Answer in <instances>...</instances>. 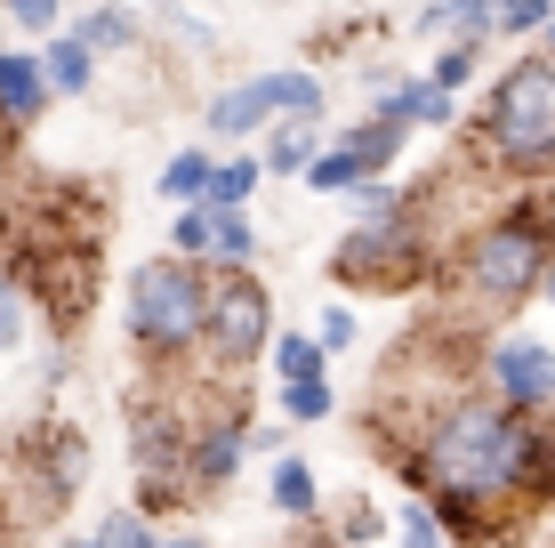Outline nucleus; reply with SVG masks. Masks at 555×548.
I'll use <instances>...</instances> for the list:
<instances>
[{"instance_id":"obj_5","label":"nucleus","mask_w":555,"mask_h":548,"mask_svg":"<svg viewBox=\"0 0 555 548\" xmlns=\"http://www.w3.org/2000/svg\"><path fill=\"white\" fill-rule=\"evenodd\" d=\"M202 315H209V267L194 258H145L138 275H129V307L121 323L138 339L145 371H185L202 355Z\"/></svg>"},{"instance_id":"obj_4","label":"nucleus","mask_w":555,"mask_h":548,"mask_svg":"<svg viewBox=\"0 0 555 548\" xmlns=\"http://www.w3.org/2000/svg\"><path fill=\"white\" fill-rule=\"evenodd\" d=\"M443 234H435V218L418 211V202L403 194V211L378 218V226H347V242L331 251V282L338 291H362V298H403L418 291V282L443 275Z\"/></svg>"},{"instance_id":"obj_2","label":"nucleus","mask_w":555,"mask_h":548,"mask_svg":"<svg viewBox=\"0 0 555 548\" xmlns=\"http://www.w3.org/2000/svg\"><path fill=\"white\" fill-rule=\"evenodd\" d=\"M531 428L524 411L491 404L483 387L459 395L443 420L427 428L418 444V468H411V493L418 500H475V508H524V460H531ZM531 517V508H524ZM540 524V517H531Z\"/></svg>"},{"instance_id":"obj_18","label":"nucleus","mask_w":555,"mask_h":548,"mask_svg":"<svg viewBox=\"0 0 555 548\" xmlns=\"http://www.w3.org/2000/svg\"><path fill=\"white\" fill-rule=\"evenodd\" d=\"M266 89H274V113L282 122H322V73H306V65H291V73H266Z\"/></svg>"},{"instance_id":"obj_14","label":"nucleus","mask_w":555,"mask_h":548,"mask_svg":"<svg viewBox=\"0 0 555 548\" xmlns=\"http://www.w3.org/2000/svg\"><path fill=\"white\" fill-rule=\"evenodd\" d=\"M41 73H49V98H89V89H98V56L73 41V33L41 41Z\"/></svg>"},{"instance_id":"obj_20","label":"nucleus","mask_w":555,"mask_h":548,"mask_svg":"<svg viewBox=\"0 0 555 548\" xmlns=\"http://www.w3.org/2000/svg\"><path fill=\"white\" fill-rule=\"evenodd\" d=\"M524 508L531 517H547L555 508V420L531 428V460H524Z\"/></svg>"},{"instance_id":"obj_28","label":"nucleus","mask_w":555,"mask_h":548,"mask_svg":"<svg viewBox=\"0 0 555 548\" xmlns=\"http://www.w3.org/2000/svg\"><path fill=\"white\" fill-rule=\"evenodd\" d=\"M162 533H153V517H138V508H113V517L98 524V548H153Z\"/></svg>"},{"instance_id":"obj_10","label":"nucleus","mask_w":555,"mask_h":548,"mask_svg":"<svg viewBox=\"0 0 555 548\" xmlns=\"http://www.w3.org/2000/svg\"><path fill=\"white\" fill-rule=\"evenodd\" d=\"M282 113H274V89H266V73L258 81H225L218 98H209V138H258V129H274Z\"/></svg>"},{"instance_id":"obj_26","label":"nucleus","mask_w":555,"mask_h":548,"mask_svg":"<svg viewBox=\"0 0 555 548\" xmlns=\"http://www.w3.org/2000/svg\"><path fill=\"white\" fill-rule=\"evenodd\" d=\"M475 65H483V49H467V41H451V49H435V73L427 81L443 89V98H459V89L475 81Z\"/></svg>"},{"instance_id":"obj_25","label":"nucleus","mask_w":555,"mask_h":548,"mask_svg":"<svg viewBox=\"0 0 555 548\" xmlns=\"http://www.w3.org/2000/svg\"><path fill=\"white\" fill-rule=\"evenodd\" d=\"M491 25H500L507 41H531V33L555 25V0H491Z\"/></svg>"},{"instance_id":"obj_31","label":"nucleus","mask_w":555,"mask_h":548,"mask_svg":"<svg viewBox=\"0 0 555 548\" xmlns=\"http://www.w3.org/2000/svg\"><path fill=\"white\" fill-rule=\"evenodd\" d=\"M395 533H403V548H451V540H443V524H435V508H427V500H411V508H403V524H395Z\"/></svg>"},{"instance_id":"obj_7","label":"nucleus","mask_w":555,"mask_h":548,"mask_svg":"<svg viewBox=\"0 0 555 548\" xmlns=\"http://www.w3.org/2000/svg\"><path fill=\"white\" fill-rule=\"evenodd\" d=\"M475 387L491 404L524 411V420H555V347L531 339V331H491L483 364H475Z\"/></svg>"},{"instance_id":"obj_23","label":"nucleus","mask_w":555,"mask_h":548,"mask_svg":"<svg viewBox=\"0 0 555 548\" xmlns=\"http://www.w3.org/2000/svg\"><path fill=\"white\" fill-rule=\"evenodd\" d=\"M209 234H218V211H209V202L178 211V218H169V258H194V267H209Z\"/></svg>"},{"instance_id":"obj_9","label":"nucleus","mask_w":555,"mask_h":548,"mask_svg":"<svg viewBox=\"0 0 555 548\" xmlns=\"http://www.w3.org/2000/svg\"><path fill=\"white\" fill-rule=\"evenodd\" d=\"M371 113H378V122H403V129H451L459 122V98H443L435 81H378L371 89Z\"/></svg>"},{"instance_id":"obj_11","label":"nucleus","mask_w":555,"mask_h":548,"mask_svg":"<svg viewBox=\"0 0 555 548\" xmlns=\"http://www.w3.org/2000/svg\"><path fill=\"white\" fill-rule=\"evenodd\" d=\"M403 138H411L403 122H378V113H362L347 138H338V154H347V162H354V178L371 186V178H387V162L403 154Z\"/></svg>"},{"instance_id":"obj_34","label":"nucleus","mask_w":555,"mask_h":548,"mask_svg":"<svg viewBox=\"0 0 555 548\" xmlns=\"http://www.w3.org/2000/svg\"><path fill=\"white\" fill-rule=\"evenodd\" d=\"M9 226H16V194H9V178H0V242H9Z\"/></svg>"},{"instance_id":"obj_27","label":"nucleus","mask_w":555,"mask_h":548,"mask_svg":"<svg viewBox=\"0 0 555 548\" xmlns=\"http://www.w3.org/2000/svg\"><path fill=\"white\" fill-rule=\"evenodd\" d=\"M0 16H9V25H25V33H41V41L65 33V0H0Z\"/></svg>"},{"instance_id":"obj_13","label":"nucleus","mask_w":555,"mask_h":548,"mask_svg":"<svg viewBox=\"0 0 555 548\" xmlns=\"http://www.w3.org/2000/svg\"><path fill=\"white\" fill-rule=\"evenodd\" d=\"M418 33H427V41H443V49H451V41L483 49L500 25H491V0H435V9L418 16Z\"/></svg>"},{"instance_id":"obj_21","label":"nucleus","mask_w":555,"mask_h":548,"mask_svg":"<svg viewBox=\"0 0 555 548\" xmlns=\"http://www.w3.org/2000/svg\"><path fill=\"white\" fill-rule=\"evenodd\" d=\"M209 267H258V226H250V211H218V234H209Z\"/></svg>"},{"instance_id":"obj_6","label":"nucleus","mask_w":555,"mask_h":548,"mask_svg":"<svg viewBox=\"0 0 555 548\" xmlns=\"http://www.w3.org/2000/svg\"><path fill=\"white\" fill-rule=\"evenodd\" d=\"M258 355H274V291L258 267H209V315H202V355L209 387H242Z\"/></svg>"},{"instance_id":"obj_15","label":"nucleus","mask_w":555,"mask_h":548,"mask_svg":"<svg viewBox=\"0 0 555 548\" xmlns=\"http://www.w3.org/2000/svg\"><path fill=\"white\" fill-rule=\"evenodd\" d=\"M73 41H81L89 56H113V49H138V9H113V0H98V9L81 16V25H65Z\"/></svg>"},{"instance_id":"obj_17","label":"nucleus","mask_w":555,"mask_h":548,"mask_svg":"<svg viewBox=\"0 0 555 548\" xmlns=\"http://www.w3.org/2000/svg\"><path fill=\"white\" fill-rule=\"evenodd\" d=\"M314 154H322V145H314V122H282L274 129V138H266V178H306V169H314Z\"/></svg>"},{"instance_id":"obj_22","label":"nucleus","mask_w":555,"mask_h":548,"mask_svg":"<svg viewBox=\"0 0 555 548\" xmlns=\"http://www.w3.org/2000/svg\"><path fill=\"white\" fill-rule=\"evenodd\" d=\"M258 178H266V162H258V154H242V162H218V178H209V211H250Z\"/></svg>"},{"instance_id":"obj_36","label":"nucleus","mask_w":555,"mask_h":548,"mask_svg":"<svg viewBox=\"0 0 555 548\" xmlns=\"http://www.w3.org/2000/svg\"><path fill=\"white\" fill-rule=\"evenodd\" d=\"M9 154H16V129H9V122H0V162H9Z\"/></svg>"},{"instance_id":"obj_8","label":"nucleus","mask_w":555,"mask_h":548,"mask_svg":"<svg viewBox=\"0 0 555 548\" xmlns=\"http://www.w3.org/2000/svg\"><path fill=\"white\" fill-rule=\"evenodd\" d=\"M56 98H49V73H41V49H0V122L25 138Z\"/></svg>"},{"instance_id":"obj_16","label":"nucleus","mask_w":555,"mask_h":548,"mask_svg":"<svg viewBox=\"0 0 555 548\" xmlns=\"http://www.w3.org/2000/svg\"><path fill=\"white\" fill-rule=\"evenodd\" d=\"M209 178H218V154H202V145H185V154H169V162H162V194L178 202V211L209 202Z\"/></svg>"},{"instance_id":"obj_37","label":"nucleus","mask_w":555,"mask_h":548,"mask_svg":"<svg viewBox=\"0 0 555 548\" xmlns=\"http://www.w3.org/2000/svg\"><path fill=\"white\" fill-rule=\"evenodd\" d=\"M540 56H555V25H547V33H540Z\"/></svg>"},{"instance_id":"obj_35","label":"nucleus","mask_w":555,"mask_h":548,"mask_svg":"<svg viewBox=\"0 0 555 548\" xmlns=\"http://www.w3.org/2000/svg\"><path fill=\"white\" fill-rule=\"evenodd\" d=\"M153 548H202V540H185V533H162V540H153Z\"/></svg>"},{"instance_id":"obj_1","label":"nucleus","mask_w":555,"mask_h":548,"mask_svg":"<svg viewBox=\"0 0 555 548\" xmlns=\"http://www.w3.org/2000/svg\"><path fill=\"white\" fill-rule=\"evenodd\" d=\"M555 275V202L540 194H507L500 218H483L467 242L443 258L435 291L451 298V331H491L507 323L524 298H540Z\"/></svg>"},{"instance_id":"obj_32","label":"nucleus","mask_w":555,"mask_h":548,"mask_svg":"<svg viewBox=\"0 0 555 548\" xmlns=\"http://www.w3.org/2000/svg\"><path fill=\"white\" fill-rule=\"evenodd\" d=\"M25 347V291L16 282H0V355Z\"/></svg>"},{"instance_id":"obj_3","label":"nucleus","mask_w":555,"mask_h":548,"mask_svg":"<svg viewBox=\"0 0 555 548\" xmlns=\"http://www.w3.org/2000/svg\"><path fill=\"white\" fill-rule=\"evenodd\" d=\"M467 162H483L515 194L555 186V56L531 49L491 81L483 113L467 122Z\"/></svg>"},{"instance_id":"obj_33","label":"nucleus","mask_w":555,"mask_h":548,"mask_svg":"<svg viewBox=\"0 0 555 548\" xmlns=\"http://www.w3.org/2000/svg\"><path fill=\"white\" fill-rule=\"evenodd\" d=\"M314 339H322V355L354 347V307H322V315H314Z\"/></svg>"},{"instance_id":"obj_19","label":"nucleus","mask_w":555,"mask_h":548,"mask_svg":"<svg viewBox=\"0 0 555 548\" xmlns=\"http://www.w3.org/2000/svg\"><path fill=\"white\" fill-rule=\"evenodd\" d=\"M274 371H282V387H298V380H331V355H322V339H314V331H274Z\"/></svg>"},{"instance_id":"obj_12","label":"nucleus","mask_w":555,"mask_h":548,"mask_svg":"<svg viewBox=\"0 0 555 548\" xmlns=\"http://www.w3.org/2000/svg\"><path fill=\"white\" fill-rule=\"evenodd\" d=\"M266 493H274V508H282L291 524H314V517H322V476H314V460H298V451H282V460H274Z\"/></svg>"},{"instance_id":"obj_38","label":"nucleus","mask_w":555,"mask_h":548,"mask_svg":"<svg viewBox=\"0 0 555 548\" xmlns=\"http://www.w3.org/2000/svg\"><path fill=\"white\" fill-rule=\"evenodd\" d=\"M56 548H98V540H56Z\"/></svg>"},{"instance_id":"obj_24","label":"nucleus","mask_w":555,"mask_h":548,"mask_svg":"<svg viewBox=\"0 0 555 548\" xmlns=\"http://www.w3.org/2000/svg\"><path fill=\"white\" fill-rule=\"evenodd\" d=\"M331 411H338V387H331V380L282 387V420H291V428H314V420H331Z\"/></svg>"},{"instance_id":"obj_39","label":"nucleus","mask_w":555,"mask_h":548,"mask_svg":"<svg viewBox=\"0 0 555 548\" xmlns=\"http://www.w3.org/2000/svg\"><path fill=\"white\" fill-rule=\"evenodd\" d=\"M540 298H547V307H555V275H547V291H540Z\"/></svg>"},{"instance_id":"obj_29","label":"nucleus","mask_w":555,"mask_h":548,"mask_svg":"<svg viewBox=\"0 0 555 548\" xmlns=\"http://www.w3.org/2000/svg\"><path fill=\"white\" fill-rule=\"evenodd\" d=\"M306 186H314V194H354V162L347 154H338V145H322V154H314V169H306Z\"/></svg>"},{"instance_id":"obj_30","label":"nucleus","mask_w":555,"mask_h":548,"mask_svg":"<svg viewBox=\"0 0 555 548\" xmlns=\"http://www.w3.org/2000/svg\"><path fill=\"white\" fill-rule=\"evenodd\" d=\"M331 533H338V548H362V540H378V508H371V500H347V508H338V524H331Z\"/></svg>"}]
</instances>
